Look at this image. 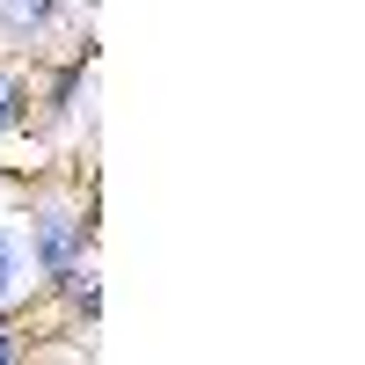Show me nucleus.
<instances>
[{
  "mask_svg": "<svg viewBox=\"0 0 365 365\" xmlns=\"http://www.w3.org/2000/svg\"><path fill=\"white\" fill-rule=\"evenodd\" d=\"M37 249H44V263H51V270H73V249H81V220L51 212V220H44V234H37Z\"/></svg>",
  "mask_w": 365,
  "mask_h": 365,
  "instance_id": "obj_1",
  "label": "nucleus"
},
{
  "mask_svg": "<svg viewBox=\"0 0 365 365\" xmlns=\"http://www.w3.org/2000/svg\"><path fill=\"white\" fill-rule=\"evenodd\" d=\"M44 8H51V0H0V37H22V29H37Z\"/></svg>",
  "mask_w": 365,
  "mask_h": 365,
  "instance_id": "obj_2",
  "label": "nucleus"
},
{
  "mask_svg": "<svg viewBox=\"0 0 365 365\" xmlns=\"http://www.w3.org/2000/svg\"><path fill=\"white\" fill-rule=\"evenodd\" d=\"M15 278H22V241L0 234V292H15Z\"/></svg>",
  "mask_w": 365,
  "mask_h": 365,
  "instance_id": "obj_3",
  "label": "nucleus"
},
{
  "mask_svg": "<svg viewBox=\"0 0 365 365\" xmlns=\"http://www.w3.org/2000/svg\"><path fill=\"white\" fill-rule=\"evenodd\" d=\"M8 117H15V88L0 81V125H8Z\"/></svg>",
  "mask_w": 365,
  "mask_h": 365,
  "instance_id": "obj_4",
  "label": "nucleus"
},
{
  "mask_svg": "<svg viewBox=\"0 0 365 365\" xmlns=\"http://www.w3.org/2000/svg\"><path fill=\"white\" fill-rule=\"evenodd\" d=\"M8 351H15V344H8V329H0V358H8Z\"/></svg>",
  "mask_w": 365,
  "mask_h": 365,
  "instance_id": "obj_5",
  "label": "nucleus"
}]
</instances>
